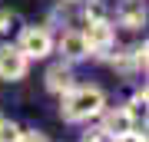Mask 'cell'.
Here are the masks:
<instances>
[{"label": "cell", "mask_w": 149, "mask_h": 142, "mask_svg": "<svg viewBox=\"0 0 149 142\" xmlns=\"http://www.w3.org/2000/svg\"><path fill=\"white\" fill-rule=\"evenodd\" d=\"M73 69H70V63H63V60H60V63H53L47 69V89L50 93H56V96H63L66 89H73Z\"/></svg>", "instance_id": "obj_7"}, {"label": "cell", "mask_w": 149, "mask_h": 142, "mask_svg": "<svg viewBox=\"0 0 149 142\" xmlns=\"http://www.w3.org/2000/svg\"><path fill=\"white\" fill-rule=\"evenodd\" d=\"M30 69V60L20 53L17 43H3L0 46V79H7V83H17V79H23Z\"/></svg>", "instance_id": "obj_5"}, {"label": "cell", "mask_w": 149, "mask_h": 142, "mask_svg": "<svg viewBox=\"0 0 149 142\" xmlns=\"http://www.w3.org/2000/svg\"><path fill=\"white\" fill-rule=\"evenodd\" d=\"M106 109V93L100 86H73L60 96V116L66 122H86L96 119Z\"/></svg>", "instance_id": "obj_1"}, {"label": "cell", "mask_w": 149, "mask_h": 142, "mask_svg": "<svg viewBox=\"0 0 149 142\" xmlns=\"http://www.w3.org/2000/svg\"><path fill=\"white\" fill-rule=\"evenodd\" d=\"M116 20H119V26H126V30H139V26L146 23V7H143V0H126V3L116 10Z\"/></svg>", "instance_id": "obj_8"}, {"label": "cell", "mask_w": 149, "mask_h": 142, "mask_svg": "<svg viewBox=\"0 0 149 142\" xmlns=\"http://www.w3.org/2000/svg\"><path fill=\"white\" fill-rule=\"evenodd\" d=\"M83 40L96 60H109V53L116 50V26L109 20H93V23H86Z\"/></svg>", "instance_id": "obj_3"}, {"label": "cell", "mask_w": 149, "mask_h": 142, "mask_svg": "<svg viewBox=\"0 0 149 142\" xmlns=\"http://www.w3.org/2000/svg\"><path fill=\"white\" fill-rule=\"evenodd\" d=\"M17 26H23L20 13H17V10H0V37H7V33H13Z\"/></svg>", "instance_id": "obj_9"}, {"label": "cell", "mask_w": 149, "mask_h": 142, "mask_svg": "<svg viewBox=\"0 0 149 142\" xmlns=\"http://www.w3.org/2000/svg\"><path fill=\"white\" fill-rule=\"evenodd\" d=\"M56 50L63 56V63H76V60L90 56V46L83 40V30H63V37L56 40Z\"/></svg>", "instance_id": "obj_6"}, {"label": "cell", "mask_w": 149, "mask_h": 142, "mask_svg": "<svg viewBox=\"0 0 149 142\" xmlns=\"http://www.w3.org/2000/svg\"><path fill=\"white\" fill-rule=\"evenodd\" d=\"M83 17H86V23H93V20H106V7H103L100 0H93V3L86 7V13H83Z\"/></svg>", "instance_id": "obj_11"}, {"label": "cell", "mask_w": 149, "mask_h": 142, "mask_svg": "<svg viewBox=\"0 0 149 142\" xmlns=\"http://www.w3.org/2000/svg\"><path fill=\"white\" fill-rule=\"evenodd\" d=\"M116 142H146V136H143V132H129V136H123Z\"/></svg>", "instance_id": "obj_13"}, {"label": "cell", "mask_w": 149, "mask_h": 142, "mask_svg": "<svg viewBox=\"0 0 149 142\" xmlns=\"http://www.w3.org/2000/svg\"><path fill=\"white\" fill-rule=\"evenodd\" d=\"M17 142H50V139L43 136V132H37V129H23V132H20V139H17Z\"/></svg>", "instance_id": "obj_12"}, {"label": "cell", "mask_w": 149, "mask_h": 142, "mask_svg": "<svg viewBox=\"0 0 149 142\" xmlns=\"http://www.w3.org/2000/svg\"><path fill=\"white\" fill-rule=\"evenodd\" d=\"M17 46L27 60H43L53 53V33H50V26H20V40H17Z\"/></svg>", "instance_id": "obj_2"}, {"label": "cell", "mask_w": 149, "mask_h": 142, "mask_svg": "<svg viewBox=\"0 0 149 142\" xmlns=\"http://www.w3.org/2000/svg\"><path fill=\"white\" fill-rule=\"evenodd\" d=\"M20 126H17L13 119H0V142H17L20 139Z\"/></svg>", "instance_id": "obj_10"}, {"label": "cell", "mask_w": 149, "mask_h": 142, "mask_svg": "<svg viewBox=\"0 0 149 142\" xmlns=\"http://www.w3.org/2000/svg\"><path fill=\"white\" fill-rule=\"evenodd\" d=\"M60 3H73V0H60Z\"/></svg>", "instance_id": "obj_14"}, {"label": "cell", "mask_w": 149, "mask_h": 142, "mask_svg": "<svg viewBox=\"0 0 149 142\" xmlns=\"http://www.w3.org/2000/svg\"><path fill=\"white\" fill-rule=\"evenodd\" d=\"M103 116V136L106 139H123V136H129V132H136V116L129 112V106H116V109H103L100 112Z\"/></svg>", "instance_id": "obj_4"}]
</instances>
